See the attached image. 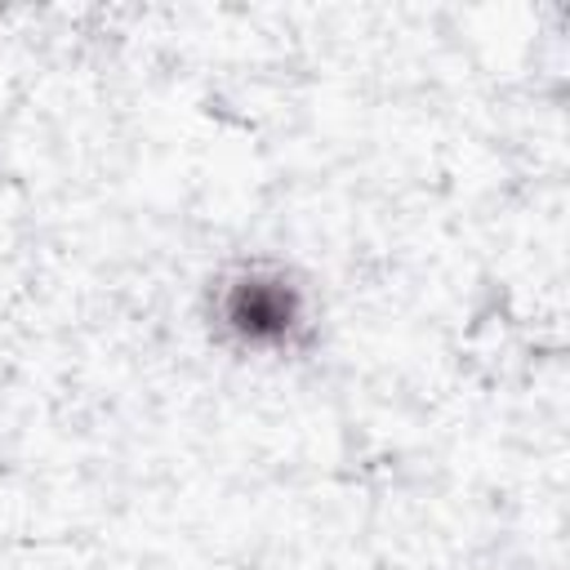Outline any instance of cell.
<instances>
[{"label": "cell", "mask_w": 570, "mask_h": 570, "mask_svg": "<svg viewBox=\"0 0 570 570\" xmlns=\"http://www.w3.org/2000/svg\"><path fill=\"white\" fill-rule=\"evenodd\" d=\"M209 325L236 352L285 356L312 343V294L281 263H236L209 281Z\"/></svg>", "instance_id": "6da1fadb"}]
</instances>
